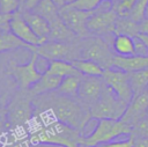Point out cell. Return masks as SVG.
Returning a JSON list of instances; mask_svg holds the SVG:
<instances>
[{"instance_id":"6da1fadb","label":"cell","mask_w":148,"mask_h":147,"mask_svg":"<svg viewBox=\"0 0 148 147\" xmlns=\"http://www.w3.org/2000/svg\"><path fill=\"white\" fill-rule=\"evenodd\" d=\"M31 145H56L60 147H81L82 132L57 120L46 111H35L28 127Z\"/></svg>"},{"instance_id":"7a4b0ae2","label":"cell","mask_w":148,"mask_h":147,"mask_svg":"<svg viewBox=\"0 0 148 147\" xmlns=\"http://www.w3.org/2000/svg\"><path fill=\"white\" fill-rule=\"evenodd\" d=\"M32 102L35 111H46L57 120L81 132L91 119L89 108L77 97L66 96L57 90L37 95Z\"/></svg>"},{"instance_id":"3957f363","label":"cell","mask_w":148,"mask_h":147,"mask_svg":"<svg viewBox=\"0 0 148 147\" xmlns=\"http://www.w3.org/2000/svg\"><path fill=\"white\" fill-rule=\"evenodd\" d=\"M34 96L29 89H17L10 97L6 109L8 117V130L28 132V127L34 118Z\"/></svg>"},{"instance_id":"277c9868","label":"cell","mask_w":148,"mask_h":147,"mask_svg":"<svg viewBox=\"0 0 148 147\" xmlns=\"http://www.w3.org/2000/svg\"><path fill=\"white\" fill-rule=\"evenodd\" d=\"M113 52L110 43L102 36L89 35L84 38H80L76 43V59H88L99 64L104 69L111 68Z\"/></svg>"},{"instance_id":"5b68a950","label":"cell","mask_w":148,"mask_h":147,"mask_svg":"<svg viewBox=\"0 0 148 147\" xmlns=\"http://www.w3.org/2000/svg\"><path fill=\"white\" fill-rule=\"evenodd\" d=\"M132 125L123 119H97L94 131L83 137L82 146L96 147L102 144L113 141L120 135H131Z\"/></svg>"},{"instance_id":"8992f818","label":"cell","mask_w":148,"mask_h":147,"mask_svg":"<svg viewBox=\"0 0 148 147\" xmlns=\"http://www.w3.org/2000/svg\"><path fill=\"white\" fill-rule=\"evenodd\" d=\"M127 106L128 103L119 98L105 83L99 100L90 108V117L91 119H120Z\"/></svg>"},{"instance_id":"52a82bcc","label":"cell","mask_w":148,"mask_h":147,"mask_svg":"<svg viewBox=\"0 0 148 147\" xmlns=\"http://www.w3.org/2000/svg\"><path fill=\"white\" fill-rule=\"evenodd\" d=\"M37 59L38 54L31 52V57L27 64L20 65L14 59L7 63L6 73L14 79L18 89H29L42 78L43 73L37 69Z\"/></svg>"},{"instance_id":"ba28073f","label":"cell","mask_w":148,"mask_h":147,"mask_svg":"<svg viewBox=\"0 0 148 147\" xmlns=\"http://www.w3.org/2000/svg\"><path fill=\"white\" fill-rule=\"evenodd\" d=\"M79 41V39H77ZM76 42L66 43L58 41H45L39 45H30L29 51L35 52L49 61L52 60H68L76 59Z\"/></svg>"},{"instance_id":"9c48e42d","label":"cell","mask_w":148,"mask_h":147,"mask_svg":"<svg viewBox=\"0 0 148 147\" xmlns=\"http://www.w3.org/2000/svg\"><path fill=\"white\" fill-rule=\"evenodd\" d=\"M118 14L109 7L108 9H97L87 22V29L90 35L106 37L114 35Z\"/></svg>"},{"instance_id":"30bf717a","label":"cell","mask_w":148,"mask_h":147,"mask_svg":"<svg viewBox=\"0 0 148 147\" xmlns=\"http://www.w3.org/2000/svg\"><path fill=\"white\" fill-rule=\"evenodd\" d=\"M102 78L106 86L110 87L119 98H121L126 103H130L132 101L134 93L132 90L127 72L111 67L104 69Z\"/></svg>"},{"instance_id":"8fae6325","label":"cell","mask_w":148,"mask_h":147,"mask_svg":"<svg viewBox=\"0 0 148 147\" xmlns=\"http://www.w3.org/2000/svg\"><path fill=\"white\" fill-rule=\"evenodd\" d=\"M94 12H84L67 5H64L59 8V15L64 23L80 38H84L89 36V31L87 29V22Z\"/></svg>"},{"instance_id":"7c38bea8","label":"cell","mask_w":148,"mask_h":147,"mask_svg":"<svg viewBox=\"0 0 148 147\" xmlns=\"http://www.w3.org/2000/svg\"><path fill=\"white\" fill-rule=\"evenodd\" d=\"M105 82L102 76H87L82 75L77 93V98L87 106L90 108L99 100Z\"/></svg>"},{"instance_id":"4fadbf2b","label":"cell","mask_w":148,"mask_h":147,"mask_svg":"<svg viewBox=\"0 0 148 147\" xmlns=\"http://www.w3.org/2000/svg\"><path fill=\"white\" fill-rule=\"evenodd\" d=\"M9 30L16 37H18L21 41H23L29 45H39L44 42L34 32V30L24 20L20 10L12 15V19L9 21Z\"/></svg>"},{"instance_id":"5bb4252c","label":"cell","mask_w":148,"mask_h":147,"mask_svg":"<svg viewBox=\"0 0 148 147\" xmlns=\"http://www.w3.org/2000/svg\"><path fill=\"white\" fill-rule=\"evenodd\" d=\"M147 109H148V89H145L143 91L135 94L133 96L132 101L128 103V106L124 116L120 119L133 126V124L136 120H139L140 118L147 115Z\"/></svg>"},{"instance_id":"9a60e30c","label":"cell","mask_w":148,"mask_h":147,"mask_svg":"<svg viewBox=\"0 0 148 147\" xmlns=\"http://www.w3.org/2000/svg\"><path fill=\"white\" fill-rule=\"evenodd\" d=\"M112 67L121 69L127 73L145 69V68H148V56L134 54V56L124 57V56L116 54L113 58Z\"/></svg>"},{"instance_id":"2e32d148","label":"cell","mask_w":148,"mask_h":147,"mask_svg":"<svg viewBox=\"0 0 148 147\" xmlns=\"http://www.w3.org/2000/svg\"><path fill=\"white\" fill-rule=\"evenodd\" d=\"M62 79L64 78H61L59 75H56V74H53V73H51V72L45 69V72L43 73L42 78L32 87L29 88V91L35 97V96L40 95V94H45V93L58 90Z\"/></svg>"},{"instance_id":"e0dca14e","label":"cell","mask_w":148,"mask_h":147,"mask_svg":"<svg viewBox=\"0 0 148 147\" xmlns=\"http://www.w3.org/2000/svg\"><path fill=\"white\" fill-rule=\"evenodd\" d=\"M50 41H58V42H66V43H74L80 37H77L61 20L60 15L52 22H50Z\"/></svg>"},{"instance_id":"ac0fdd59","label":"cell","mask_w":148,"mask_h":147,"mask_svg":"<svg viewBox=\"0 0 148 147\" xmlns=\"http://www.w3.org/2000/svg\"><path fill=\"white\" fill-rule=\"evenodd\" d=\"M21 13L24 20L30 25V28L34 30V32L44 42L47 41L50 36V23L43 16L35 13L34 10H24Z\"/></svg>"},{"instance_id":"d6986e66","label":"cell","mask_w":148,"mask_h":147,"mask_svg":"<svg viewBox=\"0 0 148 147\" xmlns=\"http://www.w3.org/2000/svg\"><path fill=\"white\" fill-rule=\"evenodd\" d=\"M111 47L113 52L118 56L128 57L136 54L134 37H131L128 35H123V34L113 35L111 41Z\"/></svg>"},{"instance_id":"ffe728a7","label":"cell","mask_w":148,"mask_h":147,"mask_svg":"<svg viewBox=\"0 0 148 147\" xmlns=\"http://www.w3.org/2000/svg\"><path fill=\"white\" fill-rule=\"evenodd\" d=\"M72 65L82 74V75H87V76H102L104 73V68L92 61V60H88V59H74L71 61Z\"/></svg>"},{"instance_id":"44dd1931","label":"cell","mask_w":148,"mask_h":147,"mask_svg":"<svg viewBox=\"0 0 148 147\" xmlns=\"http://www.w3.org/2000/svg\"><path fill=\"white\" fill-rule=\"evenodd\" d=\"M30 45L21 41L18 37H16L10 30L3 31L0 36V53L6 51H12L15 49H28Z\"/></svg>"},{"instance_id":"7402d4cb","label":"cell","mask_w":148,"mask_h":147,"mask_svg":"<svg viewBox=\"0 0 148 147\" xmlns=\"http://www.w3.org/2000/svg\"><path fill=\"white\" fill-rule=\"evenodd\" d=\"M46 71L56 75H59L61 78H65L68 75H82L68 60H52L50 61Z\"/></svg>"},{"instance_id":"603a6c76","label":"cell","mask_w":148,"mask_h":147,"mask_svg":"<svg viewBox=\"0 0 148 147\" xmlns=\"http://www.w3.org/2000/svg\"><path fill=\"white\" fill-rule=\"evenodd\" d=\"M32 10L43 16L49 23L59 17V7L53 0H40V2Z\"/></svg>"},{"instance_id":"cb8c5ba5","label":"cell","mask_w":148,"mask_h":147,"mask_svg":"<svg viewBox=\"0 0 148 147\" xmlns=\"http://www.w3.org/2000/svg\"><path fill=\"white\" fill-rule=\"evenodd\" d=\"M128 35L131 37H136L140 34L139 30V23L134 22L130 17L125 16H118L117 22H116V31L114 35Z\"/></svg>"},{"instance_id":"d4e9b609","label":"cell","mask_w":148,"mask_h":147,"mask_svg":"<svg viewBox=\"0 0 148 147\" xmlns=\"http://www.w3.org/2000/svg\"><path fill=\"white\" fill-rule=\"evenodd\" d=\"M82 75H68L65 76L58 88L57 91H59L62 95L71 96V97H77L80 81Z\"/></svg>"},{"instance_id":"484cf974","label":"cell","mask_w":148,"mask_h":147,"mask_svg":"<svg viewBox=\"0 0 148 147\" xmlns=\"http://www.w3.org/2000/svg\"><path fill=\"white\" fill-rule=\"evenodd\" d=\"M130 78V83L132 87V90L135 94H139L147 89L148 86V68L135 71V72H130L128 73Z\"/></svg>"},{"instance_id":"4316f807","label":"cell","mask_w":148,"mask_h":147,"mask_svg":"<svg viewBox=\"0 0 148 147\" xmlns=\"http://www.w3.org/2000/svg\"><path fill=\"white\" fill-rule=\"evenodd\" d=\"M103 2H106V1L105 0H72L67 2V5L84 12H95L98 9V7Z\"/></svg>"},{"instance_id":"83f0119b","label":"cell","mask_w":148,"mask_h":147,"mask_svg":"<svg viewBox=\"0 0 148 147\" xmlns=\"http://www.w3.org/2000/svg\"><path fill=\"white\" fill-rule=\"evenodd\" d=\"M147 9H148V0H138L133 9L131 10L128 17L132 19L134 22L140 23L147 17Z\"/></svg>"},{"instance_id":"f1b7e54d","label":"cell","mask_w":148,"mask_h":147,"mask_svg":"<svg viewBox=\"0 0 148 147\" xmlns=\"http://www.w3.org/2000/svg\"><path fill=\"white\" fill-rule=\"evenodd\" d=\"M138 0H119L116 3L111 6V8L118 14V16H125L128 17L131 10L133 9L134 5L136 3Z\"/></svg>"},{"instance_id":"f546056e","label":"cell","mask_w":148,"mask_h":147,"mask_svg":"<svg viewBox=\"0 0 148 147\" xmlns=\"http://www.w3.org/2000/svg\"><path fill=\"white\" fill-rule=\"evenodd\" d=\"M135 137L148 138V115L136 120L132 126V134Z\"/></svg>"},{"instance_id":"4dcf8cb0","label":"cell","mask_w":148,"mask_h":147,"mask_svg":"<svg viewBox=\"0 0 148 147\" xmlns=\"http://www.w3.org/2000/svg\"><path fill=\"white\" fill-rule=\"evenodd\" d=\"M20 7V0H0V14H14Z\"/></svg>"},{"instance_id":"1f68e13d","label":"cell","mask_w":148,"mask_h":147,"mask_svg":"<svg viewBox=\"0 0 148 147\" xmlns=\"http://www.w3.org/2000/svg\"><path fill=\"white\" fill-rule=\"evenodd\" d=\"M8 128V117H7V109L0 103V137L3 135L6 130Z\"/></svg>"},{"instance_id":"d6a6232c","label":"cell","mask_w":148,"mask_h":147,"mask_svg":"<svg viewBox=\"0 0 148 147\" xmlns=\"http://www.w3.org/2000/svg\"><path fill=\"white\" fill-rule=\"evenodd\" d=\"M99 147H134L132 138L128 135V139L126 140H116V141H110L106 144L99 145Z\"/></svg>"},{"instance_id":"836d02e7","label":"cell","mask_w":148,"mask_h":147,"mask_svg":"<svg viewBox=\"0 0 148 147\" xmlns=\"http://www.w3.org/2000/svg\"><path fill=\"white\" fill-rule=\"evenodd\" d=\"M134 42H135V52L136 54H140V56H148V49L146 46V44L136 36L134 37Z\"/></svg>"},{"instance_id":"e575fe53","label":"cell","mask_w":148,"mask_h":147,"mask_svg":"<svg viewBox=\"0 0 148 147\" xmlns=\"http://www.w3.org/2000/svg\"><path fill=\"white\" fill-rule=\"evenodd\" d=\"M133 140L134 147H148V138H141L135 135H130Z\"/></svg>"},{"instance_id":"d590c367","label":"cell","mask_w":148,"mask_h":147,"mask_svg":"<svg viewBox=\"0 0 148 147\" xmlns=\"http://www.w3.org/2000/svg\"><path fill=\"white\" fill-rule=\"evenodd\" d=\"M39 2H40V0H25L24 6H23V8H22L21 12H24V10H32Z\"/></svg>"},{"instance_id":"8d00e7d4","label":"cell","mask_w":148,"mask_h":147,"mask_svg":"<svg viewBox=\"0 0 148 147\" xmlns=\"http://www.w3.org/2000/svg\"><path fill=\"white\" fill-rule=\"evenodd\" d=\"M13 14H0V27H7L9 25V21L12 19Z\"/></svg>"},{"instance_id":"74e56055","label":"cell","mask_w":148,"mask_h":147,"mask_svg":"<svg viewBox=\"0 0 148 147\" xmlns=\"http://www.w3.org/2000/svg\"><path fill=\"white\" fill-rule=\"evenodd\" d=\"M139 30H140V34L148 35V17H146L143 21L139 23Z\"/></svg>"},{"instance_id":"f35d334b","label":"cell","mask_w":148,"mask_h":147,"mask_svg":"<svg viewBox=\"0 0 148 147\" xmlns=\"http://www.w3.org/2000/svg\"><path fill=\"white\" fill-rule=\"evenodd\" d=\"M138 37L146 44V46H147V49H148V35H145V34H139L138 35Z\"/></svg>"},{"instance_id":"ab89813d","label":"cell","mask_w":148,"mask_h":147,"mask_svg":"<svg viewBox=\"0 0 148 147\" xmlns=\"http://www.w3.org/2000/svg\"><path fill=\"white\" fill-rule=\"evenodd\" d=\"M56 3H57V6L60 8V7H62L64 5H66V0H53Z\"/></svg>"},{"instance_id":"60d3db41","label":"cell","mask_w":148,"mask_h":147,"mask_svg":"<svg viewBox=\"0 0 148 147\" xmlns=\"http://www.w3.org/2000/svg\"><path fill=\"white\" fill-rule=\"evenodd\" d=\"M7 30H9V25H7V27H0V36H1V34L3 31H7Z\"/></svg>"},{"instance_id":"b9f144b4","label":"cell","mask_w":148,"mask_h":147,"mask_svg":"<svg viewBox=\"0 0 148 147\" xmlns=\"http://www.w3.org/2000/svg\"><path fill=\"white\" fill-rule=\"evenodd\" d=\"M24 2H25V0H20V3H21V7H20V12L22 10V8H23V6H24Z\"/></svg>"},{"instance_id":"7bdbcfd3","label":"cell","mask_w":148,"mask_h":147,"mask_svg":"<svg viewBox=\"0 0 148 147\" xmlns=\"http://www.w3.org/2000/svg\"><path fill=\"white\" fill-rule=\"evenodd\" d=\"M105 1H106V2H110V3H111V6H112L113 3H116V2H117V1H119V0H105Z\"/></svg>"},{"instance_id":"ee69618b","label":"cell","mask_w":148,"mask_h":147,"mask_svg":"<svg viewBox=\"0 0 148 147\" xmlns=\"http://www.w3.org/2000/svg\"><path fill=\"white\" fill-rule=\"evenodd\" d=\"M147 115H148V109H147Z\"/></svg>"},{"instance_id":"f6af8a7d","label":"cell","mask_w":148,"mask_h":147,"mask_svg":"<svg viewBox=\"0 0 148 147\" xmlns=\"http://www.w3.org/2000/svg\"><path fill=\"white\" fill-rule=\"evenodd\" d=\"M147 89H148V86H147Z\"/></svg>"},{"instance_id":"bcb514c9","label":"cell","mask_w":148,"mask_h":147,"mask_svg":"<svg viewBox=\"0 0 148 147\" xmlns=\"http://www.w3.org/2000/svg\"><path fill=\"white\" fill-rule=\"evenodd\" d=\"M97 147H99V146H97Z\"/></svg>"}]
</instances>
